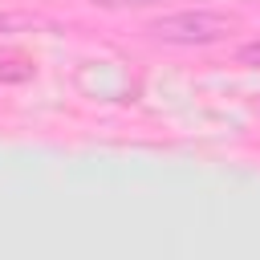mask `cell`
I'll return each instance as SVG.
<instances>
[{
  "label": "cell",
  "mask_w": 260,
  "mask_h": 260,
  "mask_svg": "<svg viewBox=\"0 0 260 260\" xmlns=\"http://www.w3.org/2000/svg\"><path fill=\"white\" fill-rule=\"evenodd\" d=\"M98 8H150V4H162V0H89Z\"/></svg>",
  "instance_id": "cell-4"
},
{
  "label": "cell",
  "mask_w": 260,
  "mask_h": 260,
  "mask_svg": "<svg viewBox=\"0 0 260 260\" xmlns=\"http://www.w3.org/2000/svg\"><path fill=\"white\" fill-rule=\"evenodd\" d=\"M24 77H32V65H24V61H0V81H24Z\"/></svg>",
  "instance_id": "cell-2"
},
{
  "label": "cell",
  "mask_w": 260,
  "mask_h": 260,
  "mask_svg": "<svg viewBox=\"0 0 260 260\" xmlns=\"http://www.w3.org/2000/svg\"><path fill=\"white\" fill-rule=\"evenodd\" d=\"M236 16L232 12H215V8H179V12H162L146 24V32L162 45H183V49H195V45H215L223 41L228 32H236Z\"/></svg>",
  "instance_id": "cell-1"
},
{
  "label": "cell",
  "mask_w": 260,
  "mask_h": 260,
  "mask_svg": "<svg viewBox=\"0 0 260 260\" xmlns=\"http://www.w3.org/2000/svg\"><path fill=\"white\" fill-rule=\"evenodd\" d=\"M236 61H240V65H248V69H260V41L240 45V49H236Z\"/></svg>",
  "instance_id": "cell-3"
}]
</instances>
